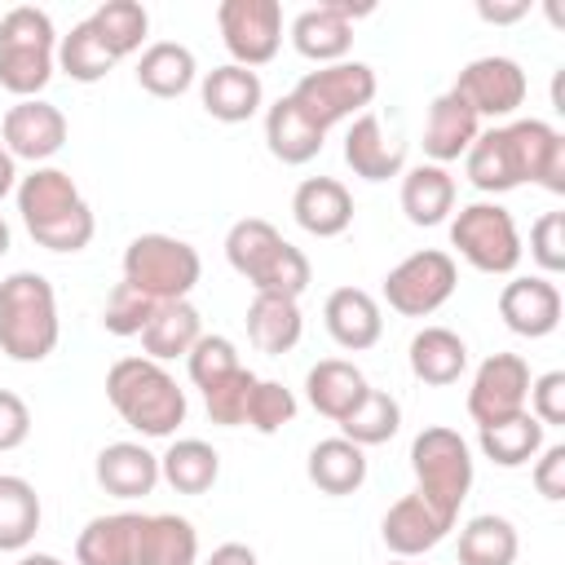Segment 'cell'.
Listing matches in <instances>:
<instances>
[{"mask_svg":"<svg viewBox=\"0 0 565 565\" xmlns=\"http://www.w3.org/2000/svg\"><path fill=\"white\" fill-rule=\"evenodd\" d=\"M388 565H415V561H406V556H397V561H388Z\"/></svg>","mask_w":565,"mask_h":565,"instance_id":"cell-56","label":"cell"},{"mask_svg":"<svg viewBox=\"0 0 565 565\" xmlns=\"http://www.w3.org/2000/svg\"><path fill=\"white\" fill-rule=\"evenodd\" d=\"M455 287H459V269H455V256L441 252V247L411 252L406 260H397L384 274V300L402 318H428V313H437L455 296Z\"/></svg>","mask_w":565,"mask_h":565,"instance_id":"cell-9","label":"cell"},{"mask_svg":"<svg viewBox=\"0 0 565 565\" xmlns=\"http://www.w3.org/2000/svg\"><path fill=\"white\" fill-rule=\"evenodd\" d=\"M477 13L486 18V22H516V18H525L530 13V4L525 0H516V4H477Z\"/></svg>","mask_w":565,"mask_h":565,"instance_id":"cell-52","label":"cell"},{"mask_svg":"<svg viewBox=\"0 0 565 565\" xmlns=\"http://www.w3.org/2000/svg\"><path fill=\"white\" fill-rule=\"evenodd\" d=\"M406 358H411V375L419 384H433V388H446V384H455L468 371V344L450 327H424V331H415Z\"/></svg>","mask_w":565,"mask_h":565,"instance_id":"cell-26","label":"cell"},{"mask_svg":"<svg viewBox=\"0 0 565 565\" xmlns=\"http://www.w3.org/2000/svg\"><path fill=\"white\" fill-rule=\"evenodd\" d=\"M309 481L322 490V494H353L362 490L366 481V450L353 446L349 437H322L313 450H309V463H305Z\"/></svg>","mask_w":565,"mask_h":565,"instance_id":"cell-32","label":"cell"},{"mask_svg":"<svg viewBox=\"0 0 565 565\" xmlns=\"http://www.w3.org/2000/svg\"><path fill=\"white\" fill-rule=\"evenodd\" d=\"M530 256L539 260L543 274L565 269V212H543L530 225Z\"/></svg>","mask_w":565,"mask_h":565,"instance_id":"cell-47","label":"cell"},{"mask_svg":"<svg viewBox=\"0 0 565 565\" xmlns=\"http://www.w3.org/2000/svg\"><path fill=\"white\" fill-rule=\"evenodd\" d=\"M366 13H371V4L322 0L291 18V44L300 57H309L318 66L344 62V53L353 49V18H366Z\"/></svg>","mask_w":565,"mask_h":565,"instance_id":"cell-13","label":"cell"},{"mask_svg":"<svg viewBox=\"0 0 565 565\" xmlns=\"http://www.w3.org/2000/svg\"><path fill=\"white\" fill-rule=\"evenodd\" d=\"M199 102H203V110H207L212 119H221V124H243V119H252V115L260 110L265 84H260L256 71L225 62V66H212V71L203 75Z\"/></svg>","mask_w":565,"mask_h":565,"instance_id":"cell-19","label":"cell"},{"mask_svg":"<svg viewBox=\"0 0 565 565\" xmlns=\"http://www.w3.org/2000/svg\"><path fill=\"white\" fill-rule=\"evenodd\" d=\"M18 216L26 225V234L49 247V252H84L97 234L93 207L84 203L79 185L71 181V172L62 168H31L26 177H18Z\"/></svg>","mask_w":565,"mask_h":565,"instance_id":"cell-1","label":"cell"},{"mask_svg":"<svg viewBox=\"0 0 565 565\" xmlns=\"http://www.w3.org/2000/svg\"><path fill=\"white\" fill-rule=\"evenodd\" d=\"M300 331H305V318H300V305L291 296H269V291H256L252 305H247V340L269 353V358H282L300 344Z\"/></svg>","mask_w":565,"mask_h":565,"instance_id":"cell-25","label":"cell"},{"mask_svg":"<svg viewBox=\"0 0 565 565\" xmlns=\"http://www.w3.org/2000/svg\"><path fill=\"white\" fill-rule=\"evenodd\" d=\"M530 415L543 424V428H556L565 424V371H547L539 380H530V397H525Z\"/></svg>","mask_w":565,"mask_h":565,"instance_id":"cell-48","label":"cell"},{"mask_svg":"<svg viewBox=\"0 0 565 565\" xmlns=\"http://www.w3.org/2000/svg\"><path fill=\"white\" fill-rule=\"evenodd\" d=\"M106 397L128 428L141 437H172L185 424V388L154 358H119L106 371Z\"/></svg>","mask_w":565,"mask_h":565,"instance_id":"cell-2","label":"cell"},{"mask_svg":"<svg viewBox=\"0 0 565 565\" xmlns=\"http://www.w3.org/2000/svg\"><path fill=\"white\" fill-rule=\"evenodd\" d=\"M450 247L481 274H512L521 265V234L503 203H468L450 221Z\"/></svg>","mask_w":565,"mask_h":565,"instance_id":"cell-8","label":"cell"},{"mask_svg":"<svg viewBox=\"0 0 565 565\" xmlns=\"http://www.w3.org/2000/svg\"><path fill=\"white\" fill-rule=\"evenodd\" d=\"M13 190H18V159L0 146V199H4V194H13Z\"/></svg>","mask_w":565,"mask_h":565,"instance_id":"cell-53","label":"cell"},{"mask_svg":"<svg viewBox=\"0 0 565 565\" xmlns=\"http://www.w3.org/2000/svg\"><path fill=\"white\" fill-rule=\"evenodd\" d=\"M477 446H481V455H486L490 463H499V468H521V463H530V459L543 450V424H539L530 411H516V415H508V419H499V424L477 428Z\"/></svg>","mask_w":565,"mask_h":565,"instance_id":"cell-35","label":"cell"},{"mask_svg":"<svg viewBox=\"0 0 565 565\" xmlns=\"http://www.w3.org/2000/svg\"><path fill=\"white\" fill-rule=\"evenodd\" d=\"M110 66H115V57L97 40V31H93L88 18L75 22L66 35H57V71H66L75 84H97V79L110 75Z\"/></svg>","mask_w":565,"mask_h":565,"instance_id":"cell-41","label":"cell"},{"mask_svg":"<svg viewBox=\"0 0 565 565\" xmlns=\"http://www.w3.org/2000/svg\"><path fill=\"white\" fill-rule=\"evenodd\" d=\"M322 137H327V132L313 128V124L300 115V106H296L291 97H278V102L265 110V146H269V154H274L278 163H287V168H300V163L318 159Z\"/></svg>","mask_w":565,"mask_h":565,"instance_id":"cell-28","label":"cell"},{"mask_svg":"<svg viewBox=\"0 0 565 565\" xmlns=\"http://www.w3.org/2000/svg\"><path fill=\"white\" fill-rule=\"evenodd\" d=\"M57 291L44 274L18 269L0 282V353L13 362H44L57 349Z\"/></svg>","mask_w":565,"mask_h":565,"instance_id":"cell-3","label":"cell"},{"mask_svg":"<svg viewBox=\"0 0 565 565\" xmlns=\"http://www.w3.org/2000/svg\"><path fill=\"white\" fill-rule=\"evenodd\" d=\"M0 146L13 159H26V163L44 168V159H53L66 146V115L44 97L13 102L4 110V124H0Z\"/></svg>","mask_w":565,"mask_h":565,"instance_id":"cell-14","label":"cell"},{"mask_svg":"<svg viewBox=\"0 0 565 565\" xmlns=\"http://www.w3.org/2000/svg\"><path fill=\"white\" fill-rule=\"evenodd\" d=\"M199 335H203L199 309L190 300H163V305H154V313L141 331V349L154 362H172V358H185Z\"/></svg>","mask_w":565,"mask_h":565,"instance_id":"cell-31","label":"cell"},{"mask_svg":"<svg viewBox=\"0 0 565 565\" xmlns=\"http://www.w3.org/2000/svg\"><path fill=\"white\" fill-rule=\"evenodd\" d=\"M291 216L313 238H335L353 225V194L335 177H305L291 194Z\"/></svg>","mask_w":565,"mask_h":565,"instance_id":"cell-17","label":"cell"},{"mask_svg":"<svg viewBox=\"0 0 565 565\" xmlns=\"http://www.w3.org/2000/svg\"><path fill=\"white\" fill-rule=\"evenodd\" d=\"M521 539L508 516L481 512L459 530V565H516Z\"/></svg>","mask_w":565,"mask_h":565,"instance_id":"cell-36","label":"cell"},{"mask_svg":"<svg viewBox=\"0 0 565 565\" xmlns=\"http://www.w3.org/2000/svg\"><path fill=\"white\" fill-rule=\"evenodd\" d=\"M296 419V393L287 388V384H278V380H256V388H252V397H247V419L243 424H252L256 433H278V428H287Z\"/></svg>","mask_w":565,"mask_h":565,"instance_id":"cell-44","label":"cell"},{"mask_svg":"<svg viewBox=\"0 0 565 565\" xmlns=\"http://www.w3.org/2000/svg\"><path fill=\"white\" fill-rule=\"evenodd\" d=\"M203 565H260V561L247 543H221V547H212V556Z\"/></svg>","mask_w":565,"mask_h":565,"instance_id":"cell-51","label":"cell"},{"mask_svg":"<svg viewBox=\"0 0 565 565\" xmlns=\"http://www.w3.org/2000/svg\"><path fill=\"white\" fill-rule=\"evenodd\" d=\"M88 22H93L97 40L110 49L115 62L128 57V53H137L141 40H146V31H150V13L137 0H106V4H97L88 13Z\"/></svg>","mask_w":565,"mask_h":565,"instance_id":"cell-38","label":"cell"},{"mask_svg":"<svg viewBox=\"0 0 565 565\" xmlns=\"http://www.w3.org/2000/svg\"><path fill=\"white\" fill-rule=\"evenodd\" d=\"M57 71V31L53 18L35 4H18L0 18V88L18 102L40 97Z\"/></svg>","mask_w":565,"mask_h":565,"instance_id":"cell-4","label":"cell"},{"mask_svg":"<svg viewBox=\"0 0 565 565\" xmlns=\"http://www.w3.org/2000/svg\"><path fill=\"white\" fill-rule=\"evenodd\" d=\"M402 428V406L393 393L384 388H366L362 402L340 419V437H349L353 446H384L393 433Z\"/></svg>","mask_w":565,"mask_h":565,"instance_id":"cell-39","label":"cell"},{"mask_svg":"<svg viewBox=\"0 0 565 565\" xmlns=\"http://www.w3.org/2000/svg\"><path fill=\"white\" fill-rule=\"evenodd\" d=\"M40 530V494L26 477L0 472V552H26Z\"/></svg>","mask_w":565,"mask_h":565,"instance_id":"cell-37","label":"cell"},{"mask_svg":"<svg viewBox=\"0 0 565 565\" xmlns=\"http://www.w3.org/2000/svg\"><path fill=\"white\" fill-rule=\"evenodd\" d=\"M282 243H287V238H282L265 216H243V221H234L230 234H225V260L252 282V278L274 260V252H278Z\"/></svg>","mask_w":565,"mask_h":565,"instance_id":"cell-40","label":"cell"},{"mask_svg":"<svg viewBox=\"0 0 565 565\" xmlns=\"http://www.w3.org/2000/svg\"><path fill=\"white\" fill-rule=\"evenodd\" d=\"M31 437V411L18 393L0 388V450H18Z\"/></svg>","mask_w":565,"mask_h":565,"instance_id":"cell-50","label":"cell"},{"mask_svg":"<svg viewBox=\"0 0 565 565\" xmlns=\"http://www.w3.org/2000/svg\"><path fill=\"white\" fill-rule=\"evenodd\" d=\"M9 243H13V234H9V225H4V216H0V256L9 252Z\"/></svg>","mask_w":565,"mask_h":565,"instance_id":"cell-55","label":"cell"},{"mask_svg":"<svg viewBox=\"0 0 565 565\" xmlns=\"http://www.w3.org/2000/svg\"><path fill=\"white\" fill-rule=\"evenodd\" d=\"M463 168H468V181H472L481 194H508V190L525 185L521 159H516V141H512L508 124L477 132V141H472L468 154H463Z\"/></svg>","mask_w":565,"mask_h":565,"instance_id":"cell-22","label":"cell"},{"mask_svg":"<svg viewBox=\"0 0 565 565\" xmlns=\"http://www.w3.org/2000/svg\"><path fill=\"white\" fill-rule=\"evenodd\" d=\"M450 93H459L477 119H508L516 115V106L525 102L530 93V79L521 71V62L503 57V53H490V57H477L459 71V79L450 84Z\"/></svg>","mask_w":565,"mask_h":565,"instance_id":"cell-11","label":"cell"},{"mask_svg":"<svg viewBox=\"0 0 565 565\" xmlns=\"http://www.w3.org/2000/svg\"><path fill=\"white\" fill-rule=\"evenodd\" d=\"M221 477V455L203 437H181L159 455V481L177 494H207Z\"/></svg>","mask_w":565,"mask_h":565,"instance_id":"cell-34","label":"cell"},{"mask_svg":"<svg viewBox=\"0 0 565 565\" xmlns=\"http://www.w3.org/2000/svg\"><path fill=\"white\" fill-rule=\"evenodd\" d=\"M561 287L543 274L530 278H512L499 291V318L508 322V331L525 335V340H543L561 327Z\"/></svg>","mask_w":565,"mask_h":565,"instance_id":"cell-15","label":"cell"},{"mask_svg":"<svg viewBox=\"0 0 565 565\" xmlns=\"http://www.w3.org/2000/svg\"><path fill=\"white\" fill-rule=\"evenodd\" d=\"M402 212L411 225H441L455 212V177L437 163H415L402 177Z\"/></svg>","mask_w":565,"mask_h":565,"instance_id":"cell-33","label":"cell"},{"mask_svg":"<svg viewBox=\"0 0 565 565\" xmlns=\"http://www.w3.org/2000/svg\"><path fill=\"white\" fill-rule=\"evenodd\" d=\"M185 366H190L194 388H212L216 380L234 375L243 362H238L234 340H225V335H199V340H194V349L185 353Z\"/></svg>","mask_w":565,"mask_h":565,"instance_id":"cell-45","label":"cell"},{"mask_svg":"<svg viewBox=\"0 0 565 565\" xmlns=\"http://www.w3.org/2000/svg\"><path fill=\"white\" fill-rule=\"evenodd\" d=\"M256 388V375L247 366H238L234 375L216 380L212 388H203V406H207V419L221 424V428H238L247 419V397Z\"/></svg>","mask_w":565,"mask_h":565,"instance_id":"cell-43","label":"cell"},{"mask_svg":"<svg viewBox=\"0 0 565 565\" xmlns=\"http://www.w3.org/2000/svg\"><path fill=\"white\" fill-rule=\"evenodd\" d=\"M344 163L362 181H388L406 168V146L397 137H388L375 115H358L344 132Z\"/></svg>","mask_w":565,"mask_h":565,"instance_id":"cell-21","label":"cell"},{"mask_svg":"<svg viewBox=\"0 0 565 565\" xmlns=\"http://www.w3.org/2000/svg\"><path fill=\"white\" fill-rule=\"evenodd\" d=\"M221 40L234 57V66H265L278 57L282 44V4L278 0H221L216 4Z\"/></svg>","mask_w":565,"mask_h":565,"instance_id":"cell-10","label":"cell"},{"mask_svg":"<svg viewBox=\"0 0 565 565\" xmlns=\"http://www.w3.org/2000/svg\"><path fill=\"white\" fill-rule=\"evenodd\" d=\"M313 282V269H309V256L300 252V247H291V243H282L278 252H274V260L252 278V287L256 291H269V296H291V300H300V291Z\"/></svg>","mask_w":565,"mask_h":565,"instance_id":"cell-42","label":"cell"},{"mask_svg":"<svg viewBox=\"0 0 565 565\" xmlns=\"http://www.w3.org/2000/svg\"><path fill=\"white\" fill-rule=\"evenodd\" d=\"M366 388H371L366 375H362L353 362H344V358H322V362L309 366V375H305V397H309V406H313L318 415L335 419V424L362 402Z\"/></svg>","mask_w":565,"mask_h":565,"instance_id":"cell-27","label":"cell"},{"mask_svg":"<svg viewBox=\"0 0 565 565\" xmlns=\"http://www.w3.org/2000/svg\"><path fill=\"white\" fill-rule=\"evenodd\" d=\"M203 278V260L185 238L172 234H137L124 247V282L150 296L154 305L163 300H190L194 282Z\"/></svg>","mask_w":565,"mask_h":565,"instance_id":"cell-6","label":"cell"},{"mask_svg":"<svg viewBox=\"0 0 565 565\" xmlns=\"http://www.w3.org/2000/svg\"><path fill=\"white\" fill-rule=\"evenodd\" d=\"M455 525H446L415 490L411 494H402L388 512H384V521H380V534H384V547L393 552V556H424V552H433L446 534H450Z\"/></svg>","mask_w":565,"mask_h":565,"instance_id":"cell-18","label":"cell"},{"mask_svg":"<svg viewBox=\"0 0 565 565\" xmlns=\"http://www.w3.org/2000/svg\"><path fill=\"white\" fill-rule=\"evenodd\" d=\"M411 472H415V494L446 525H455L459 508H463V499L472 490V450H468V441L446 424H433V428L415 433Z\"/></svg>","mask_w":565,"mask_h":565,"instance_id":"cell-5","label":"cell"},{"mask_svg":"<svg viewBox=\"0 0 565 565\" xmlns=\"http://www.w3.org/2000/svg\"><path fill=\"white\" fill-rule=\"evenodd\" d=\"M141 512L93 516L75 539V565H132Z\"/></svg>","mask_w":565,"mask_h":565,"instance_id":"cell-29","label":"cell"},{"mask_svg":"<svg viewBox=\"0 0 565 565\" xmlns=\"http://www.w3.org/2000/svg\"><path fill=\"white\" fill-rule=\"evenodd\" d=\"M150 313H154V300L141 296L137 287H128V282L119 278L115 291H110V300H106V309H102V327H106L110 335H141L146 322H150Z\"/></svg>","mask_w":565,"mask_h":565,"instance_id":"cell-46","label":"cell"},{"mask_svg":"<svg viewBox=\"0 0 565 565\" xmlns=\"http://www.w3.org/2000/svg\"><path fill=\"white\" fill-rule=\"evenodd\" d=\"M322 322H327V335L349 349V353H362V349H375L380 335H384V318H380V300L362 287H335L322 305Z\"/></svg>","mask_w":565,"mask_h":565,"instance_id":"cell-16","label":"cell"},{"mask_svg":"<svg viewBox=\"0 0 565 565\" xmlns=\"http://www.w3.org/2000/svg\"><path fill=\"white\" fill-rule=\"evenodd\" d=\"M18 565H62L57 556H49V552H22L18 556Z\"/></svg>","mask_w":565,"mask_h":565,"instance_id":"cell-54","label":"cell"},{"mask_svg":"<svg viewBox=\"0 0 565 565\" xmlns=\"http://www.w3.org/2000/svg\"><path fill=\"white\" fill-rule=\"evenodd\" d=\"M375 71L366 62H331V66H318L309 75L296 79V88L287 93L300 115L313 124V128H335L340 119H358L366 115V106L375 102Z\"/></svg>","mask_w":565,"mask_h":565,"instance_id":"cell-7","label":"cell"},{"mask_svg":"<svg viewBox=\"0 0 565 565\" xmlns=\"http://www.w3.org/2000/svg\"><path fill=\"white\" fill-rule=\"evenodd\" d=\"M93 477L115 499H146L159 486V455H150L141 441H110L97 455Z\"/></svg>","mask_w":565,"mask_h":565,"instance_id":"cell-23","label":"cell"},{"mask_svg":"<svg viewBox=\"0 0 565 565\" xmlns=\"http://www.w3.org/2000/svg\"><path fill=\"white\" fill-rule=\"evenodd\" d=\"M534 490L543 494V499H552V503H561L565 499V441H556V446H543L539 455H534Z\"/></svg>","mask_w":565,"mask_h":565,"instance_id":"cell-49","label":"cell"},{"mask_svg":"<svg viewBox=\"0 0 565 565\" xmlns=\"http://www.w3.org/2000/svg\"><path fill=\"white\" fill-rule=\"evenodd\" d=\"M199 561V534L177 512H154L137 521V556L132 565H194Z\"/></svg>","mask_w":565,"mask_h":565,"instance_id":"cell-24","label":"cell"},{"mask_svg":"<svg viewBox=\"0 0 565 565\" xmlns=\"http://www.w3.org/2000/svg\"><path fill=\"white\" fill-rule=\"evenodd\" d=\"M194 79H199V62H194V53L185 49V44H177V40H154L150 49H141V57H137V84L150 93V97H181V93H190L194 88Z\"/></svg>","mask_w":565,"mask_h":565,"instance_id":"cell-30","label":"cell"},{"mask_svg":"<svg viewBox=\"0 0 565 565\" xmlns=\"http://www.w3.org/2000/svg\"><path fill=\"white\" fill-rule=\"evenodd\" d=\"M477 132H481V119L472 115V106L459 97V93H441V97H433V106H428V119H424V154L437 163V168H446L450 159H459V154H468V146L477 141Z\"/></svg>","mask_w":565,"mask_h":565,"instance_id":"cell-20","label":"cell"},{"mask_svg":"<svg viewBox=\"0 0 565 565\" xmlns=\"http://www.w3.org/2000/svg\"><path fill=\"white\" fill-rule=\"evenodd\" d=\"M525 397H530V362L521 353H490L472 375L468 415L477 428H486L525 411Z\"/></svg>","mask_w":565,"mask_h":565,"instance_id":"cell-12","label":"cell"}]
</instances>
